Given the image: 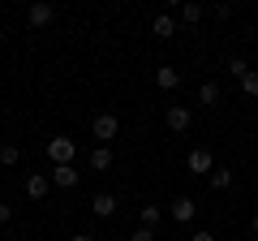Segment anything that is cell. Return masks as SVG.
Returning a JSON list of instances; mask_svg holds the SVG:
<instances>
[{
  "label": "cell",
  "instance_id": "13",
  "mask_svg": "<svg viewBox=\"0 0 258 241\" xmlns=\"http://www.w3.org/2000/svg\"><path fill=\"white\" fill-rule=\"evenodd\" d=\"M159 224H164V207H155V203H147V207H142V228H151V232H155Z\"/></svg>",
  "mask_w": 258,
  "mask_h": 241
},
{
  "label": "cell",
  "instance_id": "1",
  "mask_svg": "<svg viewBox=\"0 0 258 241\" xmlns=\"http://www.w3.org/2000/svg\"><path fill=\"white\" fill-rule=\"evenodd\" d=\"M91 134H95V147H108V142L120 134V116L116 112H99V116L91 120Z\"/></svg>",
  "mask_w": 258,
  "mask_h": 241
},
{
  "label": "cell",
  "instance_id": "15",
  "mask_svg": "<svg viewBox=\"0 0 258 241\" xmlns=\"http://www.w3.org/2000/svg\"><path fill=\"white\" fill-rule=\"evenodd\" d=\"M211 190H220V194L232 190V168H215V172H211Z\"/></svg>",
  "mask_w": 258,
  "mask_h": 241
},
{
  "label": "cell",
  "instance_id": "6",
  "mask_svg": "<svg viewBox=\"0 0 258 241\" xmlns=\"http://www.w3.org/2000/svg\"><path fill=\"white\" fill-rule=\"evenodd\" d=\"M168 215H172L176 224H189L194 215H198V203H194L189 194H181V198H172V207H168Z\"/></svg>",
  "mask_w": 258,
  "mask_h": 241
},
{
  "label": "cell",
  "instance_id": "14",
  "mask_svg": "<svg viewBox=\"0 0 258 241\" xmlns=\"http://www.w3.org/2000/svg\"><path fill=\"white\" fill-rule=\"evenodd\" d=\"M198 103H203V108H215V103H220V82H203L198 86Z\"/></svg>",
  "mask_w": 258,
  "mask_h": 241
},
{
  "label": "cell",
  "instance_id": "9",
  "mask_svg": "<svg viewBox=\"0 0 258 241\" xmlns=\"http://www.w3.org/2000/svg\"><path fill=\"white\" fill-rule=\"evenodd\" d=\"M155 86H159V91H176V86H181V69L159 65V69H155Z\"/></svg>",
  "mask_w": 258,
  "mask_h": 241
},
{
  "label": "cell",
  "instance_id": "16",
  "mask_svg": "<svg viewBox=\"0 0 258 241\" xmlns=\"http://www.w3.org/2000/svg\"><path fill=\"white\" fill-rule=\"evenodd\" d=\"M18 159H22V147H13V142H5V147H0V164H5V168H13Z\"/></svg>",
  "mask_w": 258,
  "mask_h": 241
},
{
  "label": "cell",
  "instance_id": "10",
  "mask_svg": "<svg viewBox=\"0 0 258 241\" xmlns=\"http://www.w3.org/2000/svg\"><path fill=\"white\" fill-rule=\"evenodd\" d=\"M151 35H155V39H172V35H176V18L164 9L155 22H151Z\"/></svg>",
  "mask_w": 258,
  "mask_h": 241
},
{
  "label": "cell",
  "instance_id": "26",
  "mask_svg": "<svg viewBox=\"0 0 258 241\" xmlns=\"http://www.w3.org/2000/svg\"><path fill=\"white\" fill-rule=\"evenodd\" d=\"M254 61H258V56H254Z\"/></svg>",
  "mask_w": 258,
  "mask_h": 241
},
{
  "label": "cell",
  "instance_id": "18",
  "mask_svg": "<svg viewBox=\"0 0 258 241\" xmlns=\"http://www.w3.org/2000/svg\"><path fill=\"white\" fill-rule=\"evenodd\" d=\"M241 91H245L249 99H258V69H249V74L241 78Z\"/></svg>",
  "mask_w": 258,
  "mask_h": 241
},
{
  "label": "cell",
  "instance_id": "11",
  "mask_svg": "<svg viewBox=\"0 0 258 241\" xmlns=\"http://www.w3.org/2000/svg\"><path fill=\"white\" fill-rule=\"evenodd\" d=\"M91 211L99 215V220H112V215H116V198H112V194H95L91 198Z\"/></svg>",
  "mask_w": 258,
  "mask_h": 241
},
{
  "label": "cell",
  "instance_id": "24",
  "mask_svg": "<svg viewBox=\"0 0 258 241\" xmlns=\"http://www.w3.org/2000/svg\"><path fill=\"white\" fill-rule=\"evenodd\" d=\"M249 228H254V237H258V215H254V220H249Z\"/></svg>",
  "mask_w": 258,
  "mask_h": 241
},
{
  "label": "cell",
  "instance_id": "20",
  "mask_svg": "<svg viewBox=\"0 0 258 241\" xmlns=\"http://www.w3.org/2000/svg\"><path fill=\"white\" fill-rule=\"evenodd\" d=\"M129 241H155V232H151V228H134V232H129Z\"/></svg>",
  "mask_w": 258,
  "mask_h": 241
},
{
  "label": "cell",
  "instance_id": "12",
  "mask_svg": "<svg viewBox=\"0 0 258 241\" xmlns=\"http://www.w3.org/2000/svg\"><path fill=\"white\" fill-rule=\"evenodd\" d=\"M91 168L95 172H108L112 168V147H91Z\"/></svg>",
  "mask_w": 258,
  "mask_h": 241
},
{
  "label": "cell",
  "instance_id": "25",
  "mask_svg": "<svg viewBox=\"0 0 258 241\" xmlns=\"http://www.w3.org/2000/svg\"><path fill=\"white\" fill-rule=\"evenodd\" d=\"M0 9H5V5H0Z\"/></svg>",
  "mask_w": 258,
  "mask_h": 241
},
{
  "label": "cell",
  "instance_id": "5",
  "mask_svg": "<svg viewBox=\"0 0 258 241\" xmlns=\"http://www.w3.org/2000/svg\"><path fill=\"white\" fill-rule=\"evenodd\" d=\"M47 181H52L56 190H74L78 181H82V172H78L74 164H60V168H52V172H47Z\"/></svg>",
  "mask_w": 258,
  "mask_h": 241
},
{
  "label": "cell",
  "instance_id": "21",
  "mask_svg": "<svg viewBox=\"0 0 258 241\" xmlns=\"http://www.w3.org/2000/svg\"><path fill=\"white\" fill-rule=\"evenodd\" d=\"M9 220H13V207H9V203H0V224H9Z\"/></svg>",
  "mask_w": 258,
  "mask_h": 241
},
{
  "label": "cell",
  "instance_id": "17",
  "mask_svg": "<svg viewBox=\"0 0 258 241\" xmlns=\"http://www.w3.org/2000/svg\"><path fill=\"white\" fill-rule=\"evenodd\" d=\"M176 13H181V22H203V5H194V0H189V5H181V9H176Z\"/></svg>",
  "mask_w": 258,
  "mask_h": 241
},
{
  "label": "cell",
  "instance_id": "8",
  "mask_svg": "<svg viewBox=\"0 0 258 241\" xmlns=\"http://www.w3.org/2000/svg\"><path fill=\"white\" fill-rule=\"evenodd\" d=\"M47 190H52V181H47L43 172H26V198H47Z\"/></svg>",
  "mask_w": 258,
  "mask_h": 241
},
{
  "label": "cell",
  "instance_id": "7",
  "mask_svg": "<svg viewBox=\"0 0 258 241\" xmlns=\"http://www.w3.org/2000/svg\"><path fill=\"white\" fill-rule=\"evenodd\" d=\"M52 18H56V9H52V5H47V0H39V5H30V9H26V22H30V26H35V30L52 26Z\"/></svg>",
  "mask_w": 258,
  "mask_h": 241
},
{
  "label": "cell",
  "instance_id": "2",
  "mask_svg": "<svg viewBox=\"0 0 258 241\" xmlns=\"http://www.w3.org/2000/svg\"><path fill=\"white\" fill-rule=\"evenodd\" d=\"M47 159H52V168H60V164H74V159H78V142H74V138H64V134L47 138Z\"/></svg>",
  "mask_w": 258,
  "mask_h": 241
},
{
  "label": "cell",
  "instance_id": "23",
  "mask_svg": "<svg viewBox=\"0 0 258 241\" xmlns=\"http://www.w3.org/2000/svg\"><path fill=\"white\" fill-rule=\"evenodd\" d=\"M69 241H95V237H91V232H74V237H69Z\"/></svg>",
  "mask_w": 258,
  "mask_h": 241
},
{
  "label": "cell",
  "instance_id": "22",
  "mask_svg": "<svg viewBox=\"0 0 258 241\" xmlns=\"http://www.w3.org/2000/svg\"><path fill=\"white\" fill-rule=\"evenodd\" d=\"M189 241H215V232H207V228H198V232H194Z\"/></svg>",
  "mask_w": 258,
  "mask_h": 241
},
{
  "label": "cell",
  "instance_id": "19",
  "mask_svg": "<svg viewBox=\"0 0 258 241\" xmlns=\"http://www.w3.org/2000/svg\"><path fill=\"white\" fill-rule=\"evenodd\" d=\"M228 69H232V78H245V74H249V65L241 61V56H232V61H228Z\"/></svg>",
  "mask_w": 258,
  "mask_h": 241
},
{
  "label": "cell",
  "instance_id": "3",
  "mask_svg": "<svg viewBox=\"0 0 258 241\" xmlns=\"http://www.w3.org/2000/svg\"><path fill=\"white\" fill-rule=\"evenodd\" d=\"M185 168H189L194 176H198V172H207V176H211V172H215V155H211L207 147H194L189 155H185Z\"/></svg>",
  "mask_w": 258,
  "mask_h": 241
},
{
  "label": "cell",
  "instance_id": "4",
  "mask_svg": "<svg viewBox=\"0 0 258 241\" xmlns=\"http://www.w3.org/2000/svg\"><path fill=\"white\" fill-rule=\"evenodd\" d=\"M164 125H168V130H172V134H185V130H189V125H194V112L185 108V103H172V108L164 112Z\"/></svg>",
  "mask_w": 258,
  "mask_h": 241
}]
</instances>
